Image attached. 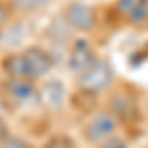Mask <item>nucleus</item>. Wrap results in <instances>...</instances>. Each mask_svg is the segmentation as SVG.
I'll use <instances>...</instances> for the list:
<instances>
[{"label":"nucleus","mask_w":148,"mask_h":148,"mask_svg":"<svg viewBox=\"0 0 148 148\" xmlns=\"http://www.w3.org/2000/svg\"><path fill=\"white\" fill-rule=\"evenodd\" d=\"M0 91L10 105L22 107L32 101H38V87L36 81L26 77H4L0 83Z\"/></svg>","instance_id":"obj_3"},{"label":"nucleus","mask_w":148,"mask_h":148,"mask_svg":"<svg viewBox=\"0 0 148 148\" xmlns=\"http://www.w3.org/2000/svg\"><path fill=\"white\" fill-rule=\"evenodd\" d=\"M10 20H12V6L0 0V30H2L4 26H8Z\"/></svg>","instance_id":"obj_15"},{"label":"nucleus","mask_w":148,"mask_h":148,"mask_svg":"<svg viewBox=\"0 0 148 148\" xmlns=\"http://www.w3.org/2000/svg\"><path fill=\"white\" fill-rule=\"evenodd\" d=\"M109 113H113L119 123L121 121H126V123H132L138 116V103L136 97L128 91H121L114 93L109 101Z\"/></svg>","instance_id":"obj_8"},{"label":"nucleus","mask_w":148,"mask_h":148,"mask_svg":"<svg viewBox=\"0 0 148 148\" xmlns=\"http://www.w3.org/2000/svg\"><path fill=\"white\" fill-rule=\"evenodd\" d=\"M8 134H10V128H8V125H6L4 116L0 114V140H2V138H6Z\"/></svg>","instance_id":"obj_17"},{"label":"nucleus","mask_w":148,"mask_h":148,"mask_svg":"<svg viewBox=\"0 0 148 148\" xmlns=\"http://www.w3.org/2000/svg\"><path fill=\"white\" fill-rule=\"evenodd\" d=\"M146 20H148V2L142 0L134 10L126 16V22L132 24V26H138V24H144Z\"/></svg>","instance_id":"obj_12"},{"label":"nucleus","mask_w":148,"mask_h":148,"mask_svg":"<svg viewBox=\"0 0 148 148\" xmlns=\"http://www.w3.org/2000/svg\"><path fill=\"white\" fill-rule=\"evenodd\" d=\"M67 99L65 85L59 79H44L42 87L38 89V103L47 111H61Z\"/></svg>","instance_id":"obj_6"},{"label":"nucleus","mask_w":148,"mask_h":148,"mask_svg":"<svg viewBox=\"0 0 148 148\" xmlns=\"http://www.w3.org/2000/svg\"><path fill=\"white\" fill-rule=\"evenodd\" d=\"M99 148H128L126 146V142L123 140L121 136H109L107 140H103L101 144H99Z\"/></svg>","instance_id":"obj_16"},{"label":"nucleus","mask_w":148,"mask_h":148,"mask_svg":"<svg viewBox=\"0 0 148 148\" xmlns=\"http://www.w3.org/2000/svg\"><path fill=\"white\" fill-rule=\"evenodd\" d=\"M42 148H77L75 140L67 134H51L46 142L42 144Z\"/></svg>","instance_id":"obj_11"},{"label":"nucleus","mask_w":148,"mask_h":148,"mask_svg":"<svg viewBox=\"0 0 148 148\" xmlns=\"http://www.w3.org/2000/svg\"><path fill=\"white\" fill-rule=\"evenodd\" d=\"M24 65H26V75L32 81H42L49 75V71L56 65V59L51 51H47L42 46H28L22 49Z\"/></svg>","instance_id":"obj_2"},{"label":"nucleus","mask_w":148,"mask_h":148,"mask_svg":"<svg viewBox=\"0 0 148 148\" xmlns=\"http://www.w3.org/2000/svg\"><path fill=\"white\" fill-rule=\"evenodd\" d=\"M63 20L67 22V26L73 32L87 34V32L95 30V26H97V12H95V8L91 4L75 0V2H69L65 6Z\"/></svg>","instance_id":"obj_5"},{"label":"nucleus","mask_w":148,"mask_h":148,"mask_svg":"<svg viewBox=\"0 0 148 148\" xmlns=\"http://www.w3.org/2000/svg\"><path fill=\"white\" fill-rule=\"evenodd\" d=\"M140 2H142V0H116V2H114V8H116V12H119L121 16L126 18Z\"/></svg>","instance_id":"obj_14"},{"label":"nucleus","mask_w":148,"mask_h":148,"mask_svg":"<svg viewBox=\"0 0 148 148\" xmlns=\"http://www.w3.org/2000/svg\"><path fill=\"white\" fill-rule=\"evenodd\" d=\"M113 81H114V71L111 67V63L97 57V61L91 67H87L85 71H81L77 75V87L81 91H89L99 95L101 91L109 89L113 85Z\"/></svg>","instance_id":"obj_1"},{"label":"nucleus","mask_w":148,"mask_h":148,"mask_svg":"<svg viewBox=\"0 0 148 148\" xmlns=\"http://www.w3.org/2000/svg\"><path fill=\"white\" fill-rule=\"evenodd\" d=\"M119 130V119L109 111L95 113L83 126V138L91 144H101L103 140L116 134Z\"/></svg>","instance_id":"obj_4"},{"label":"nucleus","mask_w":148,"mask_h":148,"mask_svg":"<svg viewBox=\"0 0 148 148\" xmlns=\"http://www.w3.org/2000/svg\"><path fill=\"white\" fill-rule=\"evenodd\" d=\"M51 0H14L12 8L20 14H36V12L44 10Z\"/></svg>","instance_id":"obj_10"},{"label":"nucleus","mask_w":148,"mask_h":148,"mask_svg":"<svg viewBox=\"0 0 148 148\" xmlns=\"http://www.w3.org/2000/svg\"><path fill=\"white\" fill-rule=\"evenodd\" d=\"M0 71L4 73V77H26V65H24L22 51H10L2 57L0 61Z\"/></svg>","instance_id":"obj_9"},{"label":"nucleus","mask_w":148,"mask_h":148,"mask_svg":"<svg viewBox=\"0 0 148 148\" xmlns=\"http://www.w3.org/2000/svg\"><path fill=\"white\" fill-rule=\"evenodd\" d=\"M97 61V53L91 47V44L87 40H73L71 49H69V57H67V67L79 75L81 71H85L87 67H91L93 63Z\"/></svg>","instance_id":"obj_7"},{"label":"nucleus","mask_w":148,"mask_h":148,"mask_svg":"<svg viewBox=\"0 0 148 148\" xmlns=\"http://www.w3.org/2000/svg\"><path fill=\"white\" fill-rule=\"evenodd\" d=\"M0 148H32V144L22 136H16V134H8L6 138L0 140Z\"/></svg>","instance_id":"obj_13"}]
</instances>
